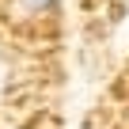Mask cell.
<instances>
[{"label": "cell", "instance_id": "1", "mask_svg": "<svg viewBox=\"0 0 129 129\" xmlns=\"http://www.w3.org/2000/svg\"><path fill=\"white\" fill-rule=\"evenodd\" d=\"M57 4V0H15V8L19 12H27V15H38V12H49Z\"/></svg>", "mask_w": 129, "mask_h": 129}]
</instances>
